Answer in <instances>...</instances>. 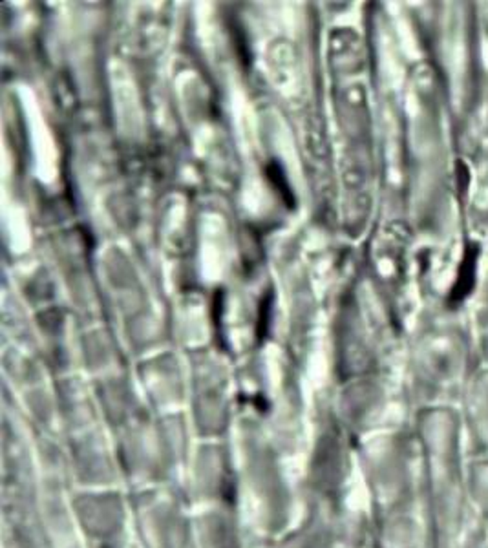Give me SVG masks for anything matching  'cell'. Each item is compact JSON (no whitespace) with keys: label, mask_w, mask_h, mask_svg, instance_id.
<instances>
[{"label":"cell","mask_w":488,"mask_h":548,"mask_svg":"<svg viewBox=\"0 0 488 548\" xmlns=\"http://www.w3.org/2000/svg\"><path fill=\"white\" fill-rule=\"evenodd\" d=\"M266 174H267V178H269V180L272 181V184L277 187L278 194L282 195V200L286 201V203H288L289 209H293V206H294V195H293V192H291V189H289L288 181H286V178H283L282 170H280L278 163L271 161V163L267 165Z\"/></svg>","instance_id":"obj_1"}]
</instances>
